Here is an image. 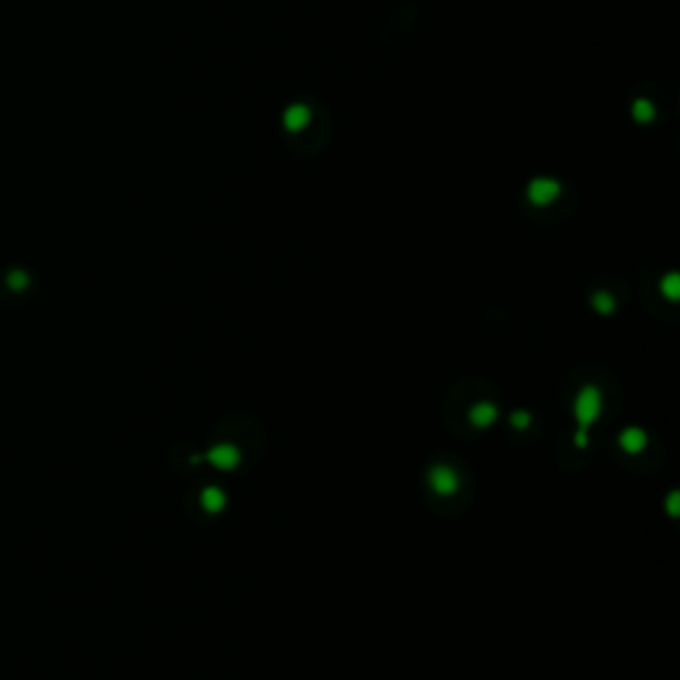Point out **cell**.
<instances>
[{"label":"cell","mask_w":680,"mask_h":680,"mask_svg":"<svg viewBox=\"0 0 680 680\" xmlns=\"http://www.w3.org/2000/svg\"><path fill=\"white\" fill-rule=\"evenodd\" d=\"M667 505H670V516H678V494L675 492L670 494V503Z\"/></svg>","instance_id":"cell-14"},{"label":"cell","mask_w":680,"mask_h":680,"mask_svg":"<svg viewBox=\"0 0 680 680\" xmlns=\"http://www.w3.org/2000/svg\"><path fill=\"white\" fill-rule=\"evenodd\" d=\"M428 483H431V489L441 494V497H449V494H455L457 489H460V476H457V470L452 468V465H433L431 470H428Z\"/></svg>","instance_id":"cell-2"},{"label":"cell","mask_w":680,"mask_h":680,"mask_svg":"<svg viewBox=\"0 0 680 680\" xmlns=\"http://www.w3.org/2000/svg\"><path fill=\"white\" fill-rule=\"evenodd\" d=\"M207 460L213 462L216 468H221V470H229V468H234L240 462V449L231 446V444H218V446H213L207 452Z\"/></svg>","instance_id":"cell-4"},{"label":"cell","mask_w":680,"mask_h":680,"mask_svg":"<svg viewBox=\"0 0 680 680\" xmlns=\"http://www.w3.org/2000/svg\"><path fill=\"white\" fill-rule=\"evenodd\" d=\"M592 306L598 308L601 314H612L614 311V298L609 292H595L592 295Z\"/></svg>","instance_id":"cell-11"},{"label":"cell","mask_w":680,"mask_h":680,"mask_svg":"<svg viewBox=\"0 0 680 680\" xmlns=\"http://www.w3.org/2000/svg\"><path fill=\"white\" fill-rule=\"evenodd\" d=\"M558 192H561V184L558 181H553V178H537V181L529 184L527 197L534 205H550L553 199L558 197Z\"/></svg>","instance_id":"cell-3"},{"label":"cell","mask_w":680,"mask_h":680,"mask_svg":"<svg viewBox=\"0 0 680 680\" xmlns=\"http://www.w3.org/2000/svg\"><path fill=\"white\" fill-rule=\"evenodd\" d=\"M601 415V391L595 386H585L577 401H574V417L579 423V431H577V446H585L588 444V425L595 423Z\"/></svg>","instance_id":"cell-1"},{"label":"cell","mask_w":680,"mask_h":680,"mask_svg":"<svg viewBox=\"0 0 680 680\" xmlns=\"http://www.w3.org/2000/svg\"><path fill=\"white\" fill-rule=\"evenodd\" d=\"M619 446L627 452V455H638L643 446H646V433L640 428H625L622 436H619Z\"/></svg>","instance_id":"cell-7"},{"label":"cell","mask_w":680,"mask_h":680,"mask_svg":"<svg viewBox=\"0 0 680 680\" xmlns=\"http://www.w3.org/2000/svg\"><path fill=\"white\" fill-rule=\"evenodd\" d=\"M27 282H29V279H27V274H24L22 268H16V271L8 274V287H14V290H24Z\"/></svg>","instance_id":"cell-12"},{"label":"cell","mask_w":680,"mask_h":680,"mask_svg":"<svg viewBox=\"0 0 680 680\" xmlns=\"http://www.w3.org/2000/svg\"><path fill=\"white\" fill-rule=\"evenodd\" d=\"M223 505H226V494L221 492L218 486H207L202 492V507L207 513H218V510H223Z\"/></svg>","instance_id":"cell-8"},{"label":"cell","mask_w":680,"mask_h":680,"mask_svg":"<svg viewBox=\"0 0 680 680\" xmlns=\"http://www.w3.org/2000/svg\"><path fill=\"white\" fill-rule=\"evenodd\" d=\"M633 114H635L638 123H648L654 117V104L646 101V99H638L635 104H633Z\"/></svg>","instance_id":"cell-9"},{"label":"cell","mask_w":680,"mask_h":680,"mask_svg":"<svg viewBox=\"0 0 680 680\" xmlns=\"http://www.w3.org/2000/svg\"><path fill=\"white\" fill-rule=\"evenodd\" d=\"M510 423H513L516 428H527L529 423H531V415H527V412H513V415H510Z\"/></svg>","instance_id":"cell-13"},{"label":"cell","mask_w":680,"mask_h":680,"mask_svg":"<svg viewBox=\"0 0 680 680\" xmlns=\"http://www.w3.org/2000/svg\"><path fill=\"white\" fill-rule=\"evenodd\" d=\"M662 292L670 298V301H678L680 295V279L678 274H667L664 279H662Z\"/></svg>","instance_id":"cell-10"},{"label":"cell","mask_w":680,"mask_h":680,"mask_svg":"<svg viewBox=\"0 0 680 680\" xmlns=\"http://www.w3.org/2000/svg\"><path fill=\"white\" fill-rule=\"evenodd\" d=\"M308 117H311V112H308V107L306 104H292V107H287V112H285V128L290 133H295V131H301V128H306V123H308Z\"/></svg>","instance_id":"cell-5"},{"label":"cell","mask_w":680,"mask_h":680,"mask_svg":"<svg viewBox=\"0 0 680 680\" xmlns=\"http://www.w3.org/2000/svg\"><path fill=\"white\" fill-rule=\"evenodd\" d=\"M468 420H470L476 428H486V425H492V423L497 420V407L489 404V401H481V404H476V407L468 412Z\"/></svg>","instance_id":"cell-6"}]
</instances>
